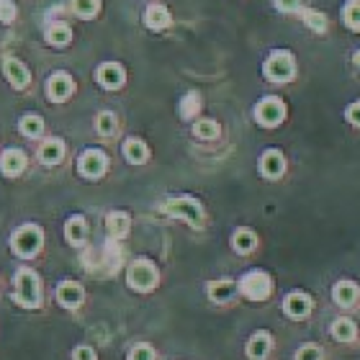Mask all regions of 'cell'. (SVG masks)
Wrapping results in <instances>:
<instances>
[{"mask_svg": "<svg viewBox=\"0 0 360 360\" xmlns=\"http://www.w3.org/2000/svg\"><path fill=\"white\" fill-rule=\"evenodd\" d=\"M13 301L21 304L23 309H39L41 307V281H39L37 270L21 268L15 273V291Z\"/></svg>", "mask_w": 360, "mask_h": 360, "instance_id": "obj_1", "label": "cell"}, {"mask_svg": "<svg viewBox=\"0 0 360 360\" xmlns=\"http://www.w3.org/2000/svg\"><path fill=\"white\" fill-rule=\"evenodd\" d=\"M41 248H44V232H41V226H37V224L18 226L13 232V237H11V250H13L18 257H23V260L39 255Z\"/></svg>", "mask_w": 360, "mask_h": 360, "instance_id": "obj_2", "label": "cell"}, {"mask_svg": "<svg viewBox=\"0 0 360 360\" xmlns=\"http://www.w3.org/2000/svg\"><path fill=\"white\" fill-rule=\"evenodd\" d=\"M127 283H129V288L136 293H150L152 288L160 283L158 265L152 263V260H144V257L134 260L127 270Z\"/></svg>", "mask_w": 360, "mask_h": 360, "instance_id": "obj_3", "label": "cell"}, {"mask_svg": "<svg viewBox=\"0 0 360 360\" xmlns=\"http://www.w3.org/2000/svg\"><path fill=\"white\" fill-rule=\"evenodd\" d=\"M263 72L270 83H278V85L288 83V80L296 77V60H293L291 52H285V49H276V52L265 60Z\"/></svg>", "mask_w": 360, "mask_h": 360, "instance_id": "obj_4", "label": "cell"}, {"mask_svg": "<svg viewBox=\"0 0 360 360\" xmlns=\"http://www.w3.org/2000/svg\"><path fill=\"white\" fill-rule=\"evenodd\" d=\"M240 293L250 301H268L273 293V278L265 270H248L240 278Z\"/></svg>", "mask_w": 360, "mask_h": 360, "instance_id": "obj_5", "label": "cell"}, {"mask_svg": "<svg viewBox=\"0 0 360 360\" xmlns=\"http://www.w3.org/2000/svg\"><path fill=\"white\" fill-rule=\"evenodd\" d=\"M165 211L170 217L175 219H183L186 224L195 226V229H201L203 221H206V214H203V206L195 198H188V195H180V198H170L165 203Z\"/></svg>", "mask_w": 360, "mask_h": 360, "instance_id": "obj_6", "label": "cell"}, {"mask_svg": "<svg viewBox=\"0 0 360 360\" xmlns=\"http://www.w3.org/2000/svg\"><path fill=\"white\" fill-rule=\"evenodd\" d=\"M285 119V103L278 96H265L255 105V121L265 129H276Z\"/></svg>", "mask_w": 360, "mask_h": 360, "instance_id": "obj_7", "label": "cell"}, {"mask_svg": "<svg viewBox=\"0 0 360 360\" xmlns=\"http://www.w3.org/2000/svg\"><path fill=\"white\" fill-rule=\"evenodd\" d=\"M105 170H108V158L101 150H85L80 155V160H77V173L88 180L103 178Z\"/></svg>", "mask_w": 360, "mask_h": 360, "instance_id": "obj_8", "label": "cell"}, {"mask_svg": "<svg viewBox=\"0 0 360 360\" xmlns=\"http://www.w3.org/2000/svg\"><path fill=\"white\" fill-rule=\"evenodd\" d=\"M314 309V301L307 291H291L283 299V314L288 319H307Z\"/></svg>", "mask_w": 360, "mask_h": 360, "instance_id": "obj_9", "label": "cell"}, {"mask_svg": "<svg viewBox=\"0 0 360 360\" xmlns=\"http://www.w3.org/2000/svg\"><path fill=\"white\" fill-rule=\"evenodd\" d=\"M96 80H98V85L105 90H119L127 83V72H124V68H121L119 62H105V65L98 68Z\"/></svg>", "mask_w": 360, "mask_h": 360, "instance_id": "obj_10", "label": "cell"}, {"mask_svg": "<svg viewBox=\"0 0 360 360\" xmlns=\"http://www.w3.org/2000/svg\"><path fill=\"white\" fill-rule=\"evenodd\" d=\"M72 90H75V83H72V77L68 72H54L49 80H46V96L49 101L54 103H62V101H68L72 96Z\"/></svg>", "mask_w": 360, "mask_h": 360, "instance_id": "obj_11", "label": "cell"}, {"mask_svg": "<svg viewBox=\"0 0 360 360\" xmlns=\"http://www.w3.org/2000/svg\"><path fill=\"white\" fill-rule=\"evenodd\" d=\"M332 301L342 309L355 307V304L360 301V285L355 283V281L342 278V281H338V283L332 285Z\"/></svg>", "mask_w": 360, "mask_h": 360, "instance_id": "obj_12", "label": "cell"}, {"mask_svg": "<svg viewBox=\"0 0 360 360\" xmlns=\"http://www.w3.org/2000/svg\"><path fill=\"white\" fill-rule=\"evenodd\" d=\"M273 350V335L268 330H257L250 335L248 345H245V353L250 360H265Z\"/></svg>", "mask_w": 360, "mask_h": 360, "instance_id": "obj_13", "label": "cell"}, {"mask_svg": "<svg viewBox=\"0 0 360 360\" xmlns=\"http://www.w3.org/2000/svg\"><path fill=\"white\" fill-rule=\"evenodd\" d=\"M57 301H60V307L65 309H77L80 304L85 301V288L77 281H62L60 285H57Z\"/></svg>", "mask_w": 360, "mask_h": 360, "instance_id": "obj_14", "label": "cell"}, {"mask_svg": "<svg viewBox=\"0 0 360 360\" xmlns=\"http://www.w3.org/2000/svg\"><path fill=\"white\" fill-rule=\"evenodd\" d=\"M260 173L268 180H278L285 173V158L281 150H265L260 158Z\"/></svg>", "mask_w": 360, "mask_h": 360, "instance_id": "obj_15", "label": "cell"}, {"mask_svg": "<svg viewBox=\"0 0 360 360\" xmlns=\"http://www.w3.org/2000/svg\"><path fill=\"white\" fill-rule=\"evenodd\" d=\"M3 72H6L8 83L13 85L15 90H23L31 80L26 65H23L21 60H15V57H6V60H3Z\"/></svg>", "mask_w": 360, "mask_h": 360, "instance_id": "obj_16", "label": "cell"}, {"mask_svg": "<svg viewBox=\"0 0 360 360\" xmlns=\"http://www.w3.org/2000/svg\"><path fill=\"white\" fill-rule=\"evenodd\" d=\"M206 291H209V299L214 301V304H229V301L240 293V283H234V281H211L209 285H206Z\"/></svg>", "mask_w": 360, "mask_h": 360, "instance_id": "obj_17", "label": "cell"}, {"mask_svg": "<svg viewBox=\"0 0 360 360\" xmlns=\"http://www.w3.org/2000/svg\"><path fill=\"white\" fill-rule=\"evenodd\" d=\"M26 155L21 150H6L0 155V173L8 175V178H15V175H21L26 170Z\"/></svg>", "mask_w": 360, "mask_h": 360, "instance_id": "obj_18", "label": "cell"}, {"mask_svg": "<svg viewBox=\"0 0 360 360\" xmlns=\"http://www.w3.org/2000/svg\"><path fill=\"white\" fill-rule=\"evenodd\" d=\"M65 237L72 248H83L85 240H88V221L83 217H70L68 224H65Z\"/></svg>", "mask_w": 360, "mask_h": 360, "instance_id": "obj_19", "label": "cell"}, {"mask_svg": "<svg viewBox=\"0 0 360 360\" xmlns=\"http://www.w3.org/2000/svg\"><path fill=\"white\" fill-rule=\"evenodd\" d=\"M121 152H124L127 162H131V165H144V162L150 160L147 144H144L142 139H136V136H129L127 142H124V147H121Z\"/></svg>", "mask_w": 360, "mask_h": 360, "instance_id": "obj_20", "label": "cell"}, {"mask_svg": "<svg viewBox=\"0 0 360 360\" xmlns=\"http://www.w3.org/2000/svg\"><path fill=\"white\" fill-rule=\"evenodd\" d=\"M330 335L332 340H338V342H353L358 338V324L353 319H347V316H338L335 322L330 324Z\"/></svg>", "mask_w": 360, "mask_h": 360, "instance_id": "obj_21", "label": "cell"}, {"mask_svg": "<svg viewBox=\"0 0 360 360\" xmlns=\"http://www.w3.org/2000/svg\"><path fill=\"white\" fill-rule=\"evenodd\" d=\"M105 229L111 234V240H124L129 234V229H131V219L124 211H111L108 219H105Z\"/></svg>", "mask_w": 360, "mask_h": 360, "instance_id": "obj_22", "label": "cell"}, {"mask_svg": "<svg viewBox=\"0 0 360 360\" xmlns=\"http://www.w3.org/2000/svg\"><path fill=\"white\" fill-rule=\"evenodd\" d=\"M62 158H65V142L57 139V136L46 139V142L39 147V160H41L44 165H57V162H62Z\"/></svg>", "mask_w": 360, "mask_h": 360, "instance_id": "obj_23", "label": "cell"}, {"mask_svg": "<svg viewBox=\"0 0 360 360\" xmlns=\"http://www.w3.org/2000/svg\"><path fill=\"white\" fill-rule=\"evenodd\" d=\"M144 23L150 26L152 31H162L170 26V11L165 6H160V3H152L147 11H144Z\"/></svg>", "mask_w": 360, "mask_h": 360, "instance_id": "obj_24", "label": "cell"}, {"mask_svg": "<svg viewBox=\"0 0 360 360\" xmlns=\"http://www.w3.org/2000/svg\"><path fill=\"white\" fill-rule=\"evenodd\" d=\"M257 248V234L248 226H240L237 232L232 234V250L240 252V255H250L252 250Z\"/></svg>", "mask_w": 360, "mask_h": 360, "instance_id": "obj_25", "label": "cell"}, {"mask_svg": "<svg viewBox=\"0 0 360 360\" xmlns=\"http://www.w3.org/2000/svg\"><path fill=\"white\" fill-rule=\"evenodd\" d=\"M18 129H21L23 136L37 139V136H41V131H44V119H41V116H37V113H26V116L18 121Z\"/></svg>", "mask_w": 360, "mask_h": 360, "instance_id": "obj_26", "label": "cell"}, {"mask_svg": "<svg viewBox=\"0 0 360 360\" xmlns=\"http://www.w3.org/2000/svg\"><path fill=\"white\" fill-rule=\"evenodd\" d=\"M46 41L52 46H68L70 41H72V31H70L68 23H54V26H49V31H46Z\"/></svg>", "mask_w": 360, "mask_h": 360, "instance_id": "obj_27", "label": "cell"}, {"mask_svg": "<svg viewBox=\"0 0 360 360\" xmlns=\"http://www.w3.org/2000/svg\"><path fill=\"white\" fill-rule=\"evenodd\" d=\"M219 124L214 119H201L193 124V134L198 136V139H203V142H211V139H217L219 136Z\"/></svg>", "mask_w": 360, "mask_h": 360, "instance_id": "obj_28", "label": "cell"}, {"mask_svg": "<svg viewBox=\"0 0 360 360\" xmlns=\"http://www.w3.org/2000/svg\"><path fill=\"white\" fill-rule=\"evenodd\" d=\"M342 21L350 31H360V0H347L342 8Z\"/></svg>", "mask_w": 360, "mask_h": 360, "instance_id": "obj_29", "label": "cell"}, {"mask_svg": "<svg viewBox=\"0 0 360 360\" xmlns=\"http://www.w3.org/2000/svg\"><path fill=\"white\" fill-rule=\"evenodd\" d=\"M70 6L80 18H93L101 11V0H70Z\"/></svg>", "mask_w": 360, "mask_h": 360, "instance_id": "obj_30", "label": "cell"}, {"mask_svg": "<svg viewBox=\"0 0 360 360\" xmlns=\"http://www.w3.org/2000/svg\"><path fill=\"white\" fill-rule=\"evenodd\" d=\"M116 116H113L111 111H101L98 113V119H96V129H98V134L101 136H113L116 134Z\"/></svg>", "mask_w": 360, "mask_h": 360, "instance_id": "obj_31", "label": "cell"}, {"mask_svg": "<svg viewBox=\"0 0 360 360\" xmlns=\"http://www.w3.org/2000/svg\"><path fill=\"white\" fill-rule=\"evenodd\" d=\"M198 111H201V96H198V93L183 96V101H180V116H183V119H193Z\"/></svg>", "mask_w": 360, "mask_h": 360, "instance_id": "obj_32", "label": "cell"}, {"mask_svg": "<svg viewBox=\"0 0 360 360\" xmlns=\"http://www.w3.org/2000/svg\"><path fill=\"white\" fill-rule=\"evenodd\" d=\"M155 358H158V355H155V347L147 345V342H136L127 355V360H155Z\"/></svg>", "mask_w": 360, "mask_h": 360, "instance_id": "obj_33", "label": "cell"}, {"mask_svg": "<svg viewBox=\"0 0 360 360\" xmlns=\"http://www.w3.org/2000/svg\"><path fill=\"white\" fill-rule=\"evenodd\" d=\"M293 360H322V347L314 345V342H307V345H301L296 350Z\"/></svg>", "mask_w": 360, "mask_h": 360, "instance_id": "obj_34", "label": "cell"}, {"mask_svg": "<svg viewBox=\"0 0 360 360\" xmlns=\"http://www.w3.org/2000/svg\"><path fill=\"white\" fill-rule=\"evenodd\" d=\"M301 15H304V21H307L309 29H314V31L327 29V18H324L322 13H316V11H301Z\"/></svg>", "mask_w": 360, "mask_h": 360, "instance_id": "obj_35", "label": "cell"}, {"mask_svg": "<svg viewBox=\"0 0 360 360\" xmlns=\"http://www.w3.org/2000/svg\"><path fill=\"white\" fill-rule=\"evenodd\" d=\"M15 6H13V0H0V23H11L15 21Z\"/></svg>", "mask_w": 360, "mask_h": 360, "instance_id": "obj_36", "label": "cell"}, {"mask_svg": "<svg viewBox=\"0 0 360 360\" xmlns=\"http://www.w3.org/2000/svg\"><path fill=\"white\" fill-rule=\"evenodd\" d=\"M72 360H98V355L90 345H77L72 350Z\"/></svg>", "mask_w": 360, "mask_h": 360, "instance_id": "obj_37", "label": "cell"}, {"mask_svg": "<svg viewBox=\"0 0 360 360\" xmlns=\"http://www.w3.org/2000/svg\"><path fill=\"white\" fill-rule=\"evenodd\" d=\"M276 8L283 13H296L301 11V0H276Z\"/></svg>", "mask_w": 360, "mask_h": 360, "instance_id": "obj_38", "label": "cell"}, {"mask_svg": "<svg viewBox=\"0 0 360 360\" xmlns=\"http://www.w3.org/2000/svg\"><path fill=\"white\" fill-rule=\"evenodd\" d=\"M345 119L353 124V127H360V101H355V103L347 105V111H345Z\"/></svg>", "mask_w": 360, "mask_h": 360, "instance_id": "obj_39", "label": "cell"}, {"mask_svg": "<svg viewBox=\"0 0 360 360\" xmlns=\"http://www.w3.org/2000/svg\"><path fill=\"white\" fill-rule=\"evenodd\" d=\"M355 65H358V70H360V49L355 52Z\"/></svg>", "mask_w": 360, "mask_h": 360, "instance_id": "obj_40", "label": "cell"}]
</instances>
